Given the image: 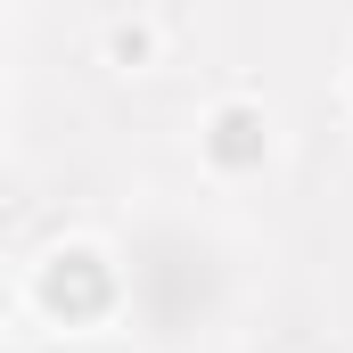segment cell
Here are the masks:
<instances>
[{
	"mask_svg": "<svg viewBox=\"0 0 353 353\" xmlns=\"http://www.w3.org/2000/svg\"><path fill=\"white\" fill-rule=\"evenodd\" d=\"M99 296H107V279L90 271V255H74V271H66V263L50 271V304H58V312H90Z\"/></svg>",
	"mask_w": 353,
	"mask_h": 353,
	"instance_id": "1",
	"label": "cell"
},
{
	"mask_svg": "<svg viewBox=\"0 0 353 353\" xmlns=\"http://www.w3.org/2000/svg\"><path fill=\"white\" fill-rule=\"evenodd\" d=\"M255 148H263V140H255V115H247V107H230V115L214 123V157H230V165H247Z\"/></svg>",
	"mask_w": 353,
	"mask_h": 353,
	"instance_id": "2",
	"label": "cell"
}]
</instances>
